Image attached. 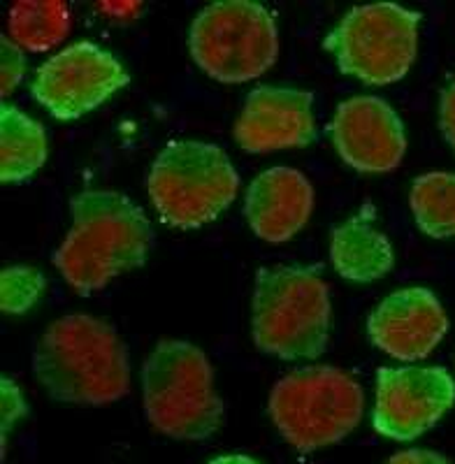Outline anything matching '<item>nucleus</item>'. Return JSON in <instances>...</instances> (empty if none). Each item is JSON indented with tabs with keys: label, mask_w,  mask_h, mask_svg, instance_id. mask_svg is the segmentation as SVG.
<instances>
[{
	"label": "nucleus",
	"mask_w": 455,
	"mask_h": 464,
	"mask_svg": "<svg viewBox=\"0 0 455 464\" xmlns=\"http://www.w3.org/2000/svg\"><path fill=\"white\" fill-rule=\"evenodd\" d=\"M73 227L53 254L70 285L91 293L144 263L154 230L142 207L119 190H82L70 202Z\"/></svg>",
	"instance_id": "1"
},
{
	"label": "nucleus",
	"mask_w": 455,
	"mask_h": 464,
	"mask_svg": "<svg viewBox=\"0 0 455 464\" xmlns=\"http://www.w3.org/2000/svg\"><path fill=\"white\" fill-rule=\"evenodd\" d=\"M33 370L53 400L73 404H110L131 388V364L117 330L89 314L53 321L37 342Z\"/></svg>",
	"instance_id": "2"
},
{
	"label": "nucleus",
	"mask_w": 455,
	"mask_h": 464,
	"mask_svg": "<svg viewBox=\"0 0 455 464\" xmlns=\"http://www.w3.org/2000/svg\"><path fill=\"white\" fill-rule=\"evenodd\" d=\"M330 288L316 269L279 265L256 275L254 342L281 360H314L330 334Z\"/></svg>",
	"instance_id": "3"
},
{
	"label": "nucleus",
	"mask_w": 455,
	"mask_h": 464,
	"mask_svg": "<svg viewBox=\"0 0 455 464\" xmlns=\"http://www.w3.org/2000/svg\"><path fill=\"white\" fill-rule=\"evenodd\" d=\"M144 411L159 432L175 439L212 437L223 420L214 370L196 343L163 339L142 370Z\"/></svg>",
	"instance_id": "4"
},
{
	"label": "nucleus",
	"mask_w": 455,
	"mask_h": 464,
	"mask_svg": "<svg viewBox=\"0 0 455 464\" xmlns=\"http://www.w3.org/2000/svg\"><path fill=\"white\" fill-rule=\"evenodd\" d=\"M147 186L160 221L191 230L214 221L235 200L239 174L217 144L181 140L156 156Z\"/></svg>",
	"instance_id": "5"
},
{
	"label": "nucleus",
	"mask_w": 455,
	"mask_h": 464,
	"mask_svg": "<svg viewBox=\"0 0 455 464\" xmlns=\"http://www.w3.org/2000/svg\"><path fill=\"white\" fill-rule=\"evenodd\" d=\"M365 395L358 381L337 367H302L286 374L270 395V416L281 437L302 453L342 441L358 428Z\"/></svg>",
	"instance_id": "6"
},
{
	"label": "nucleus",
	"mask_w": 455,
	"mask_h": 464,
	"mask_svg": "<svg viewBox=\"0 0 455 464\" xmlns=\"http://www.w3.org/2000/svg\"><path fill=\"white\" fill-rule=\"evenodd\" d=\"M191 56L218 82H249L276 61L279 33L272 12L251 0L202 7L189 33Z\"/></svg>",
	"instance_id": "7"
},
{
	"label": "nucleus",
	"mask_w": 455,
	"mask_h": 464,
	"mask_svg": "<svg viewBox=\"0 0 455 464\" xmlns=\"http://www.w3.org/2000/svg\"><path fill=\"white\" fill-rule=\"evenodd\" d=\"M421 14L395 3L360 5L346 12L325 37L339 70L367 84L402 80L419 53Z\"/></svg>",
	"instance_id": "8"
},
{
	"label": "nucleus",
	"mask_w": 455,
	"mask_h": 464,
	"mask_svg": "<svg viewBox=\"0 0 455 464\" xmlns=\"http://www.w3.org/2000/svg\"><path fill=\"white\" fill-rule=\"evenodd\" d=\"M128 82L126 68L110 52L93 43H74L37 68L31 89L56 119H77Z\"/></svg>",
	"instance_id": "9"
},
{
	"label": "nucleus",
	"mask_w": 455,
	"mask_h": 464,
	"mask_svg": "<svg viewBox=\"0 0 455 464\" xmlns=\"http://www.w3.org/2000/svg\"><path fill=\"white\" fill-rule=\"evenodd\" d=\"M455 404V383L444 367H382L376 374L372 422L379 434L411 441Z\"/></svg>",
	"instance_id": "10"
},
{
	"label": "nucleus",
	"mask_w": 455,
	"mask_h": 464,
	"mask_svg": "<svg viewBox=\"0 0 455 464\" xmlns=\"http://www.w3.org/2000/svg\"><path fill=\"white\" fill-rule=\"evenodd\" d=\"M330 132L339 156L360 172H391L407 151L400 116L376 95H355L339 102Z\"/></svg>",
	"instance_id": "11"
},
{
	"label": "nucleus",
	"mask_w": 455,
	"mask_h": 464,
	"mask_svg": "<svg viewBox=\"0 0 455 464\" xmlns=\"http://www.w3.org/2000/svg\"><path fill=\"white\" fill-rule=\"evenodd\" d=\"M449 330L444 306L428 288H402L383 297L367 318L372 343L391 358L413 362L432 353Z\"/></svg>",
	"instance_id": "12"
},
{
	"label": "nucleus",
	"mask_w": 455,
	"mask_h": 464,
	"mask_svg": "<svg viewBox=\"0 0 455 464\" xmlns=\"http://www.w3.org/2000/svg\"><path fill=\"white\" fill-rule=\"evenodd\" d=\"M235 140L254 153L305 147L316 138L314 95L293 86H258L244 101Z\"/></svg>",
	"instance_id": "13"
},
{
	"label": "nucleus",
	"mask_w": 455,
	"mask_h": 464,
	"mask_svg": "<svg viewBox=\"0 0 455 464\" xmlns=\"http://www.w3.org/2000/svg\"><path fill=\"white\" fill-rule=\"evenodd\" d=\"M312 209V181L300 169L286 165L260 172L244 198V214L251 230L270 244L288 242L305 227Z\"/></svg>",
	"instance_id": "14"
},
{
	"label": "nucleus",
	"mask_w": 455,
	"mask_h": 464,
	"mask_svg": "<svg viewBox=\"0 0 455 464\" xmlns=\"http://www.w3.org/2000/svg\"><path fill=\"white\" fill-rule=\"evenodd\" d=\"M330 258L344 279L370 284L392 267V246L386 232L376 226V209L367 202L358 214L333 230Z\"/></svg>",
	"instance_id": "15"
},
{
	"label": "nucleus",
	"mask_w": 455,
	"mask_h": 464,
	"mask_svg": "<svg viewBox=\"0 0 455 464\" xmlns=\"http://www.w3.org/2000/svg\"><path fill=\"white\" fill-rule=\"evenodd\" d=\"M47 160L44 128L24 114L19 107L3 102L0 107V179L24 181Z\"/></svg>",
	"instance_id": "16"
},
{
	"label": "nucleus",
	"mask_w": 455,
	"mask_h": 464,
	"mask_svg": "<svg viewBox=\"0 0 455 464\" xmlns=\"http://www.w3.org/2000/svg\"><path fill=\"white\" fill-rule=\"evenodd\" d=\"M10 40L28 52H47L70 31V7L49 0H22L7 12Z\"/></svg>",
	"instance_id": "17"
},
{
	"label": "nucleus",
	"mask_w": 455,
	"mask_h": 464,
	"mask_svg": "<svg viewBox=\"0 0 455 464\" xmlns=\"http://www.w3.org/2000/svg\"><path fill=\"white\" fill-rule=\"evenodd\" d=\"M413 218L430 237H455V174L428 172L413 181L409 196Z\"/></svg>",
	"instance_id": "18"
},
{
	"label": "nucleus",
	"mask_w": 455,
	"mask_h": 464,
	"mask_svg": "<svg viewBox=\"0 0 455 464\" xmlns=\"http://www.w3.org/2000/svg\"><path fill=\"white\" fill-rule=\"evenodd\" d=\"M44 290V276L40 269L28 265H10L0 275V306L10 316L28 312Z\"/></svg>",
	"instance_id": "19"
},
{
	"label": "nucleus",
	"mask_w": 455,
	"mask_h": 464,
	"mask_svg": "<svg viewBox=\"0 0 455 464\" xmlns=\"http://www.w3.org/2000/svg\"><path fill=\"white\" fill-rule=\"evenodd\" d=\"M0 49H3L0 89H3V95H10L12 91L19 86V82L24 80V74H26V58H24L22 47L16 43H12L10 37H3V40H0Z\"/></svg>",
	"instance_id": "20"
},
{
	"label": "nucleus",
	"mask_w": 455,
	"mask_h": 464,
	"mask_svg": "<svg viewBox=\"0 0 455 464\" xmlns=\"http://www.w3.org/2000/svg\"><path fill=\"white\" fill-rule=\"evenodd\" d=\"M0 388H3V391H0V397H3V411H0V416H3V455H5L7 434H10V430L15 428V422L19 420V418L26 416L28 404L24 401L22 391L16 388L15 381H10L7 376H3Z\"/></svg>",
	"instance_id": "21"
},
{
	"label": "nucleus",
	"mask_w": 455,
	"mask_h": 464,
	"mask_svg": "<svg viewBox=\"0 0 455 464\" xmlns=\"http://www.w3.org/2000/svg\"><path fill=\"white\" fill-rule=\"evenodd\" d=\"M440 123L441 130H444V138L449 140V144L455 151V80L441 93L440 101Z\"/></svg>",
	"instance_id": "22"
},
{
	"label": "nucleus",
	"mask_w": 455,
	"mask_h": 464,
	"mask_svg": "<svg viewBox=\"0 0 455 464\" xmlns=\"http://www.w3.org/2000/svg\"><path fill=\"white\" fill-rule=\"evenodd\" d=\"M386 464H453V462H450L449 458H444V455L434 453V450L409 449L392 455Z\"/></svg>",
	"instance_id": "23"
},
{
	"label": "nucleus",
	"mask_w": 455,
	"mask_h": 464,
	"mask_svg": "<svg viewBox=\"0 0 455 464\" xmlns=\"http://www.w3.org/2000/svg\"><path fill=\"white\" fill-rule=\"evenodd\" d=\"M209 464H258V462L251 459L249 455H221V458L212 459Z\"/></svg>",
	"instance_id": "24"
}]
</instances>
